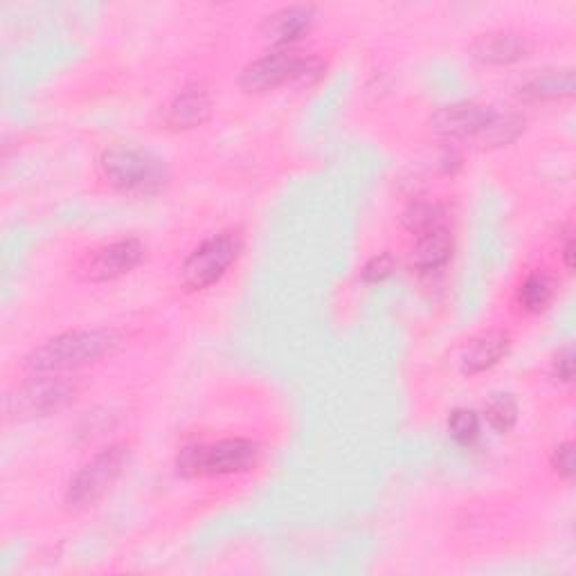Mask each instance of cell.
Returning <instances> with one entry per match:
<instances>
[{"label": "cell", "instance_id": "obj_23", "mask_svg": "<svg viewBox=\"0 0 576 576\" xmlns=\"http://www.w3.org/2000/svg\"><path fill=\"white\" fill-rule=\"evenodd\" d=\"M561 254H563V261H565V269L572 271V267H574V237L572 235L565 239Z\"/></svg>", "mask_w": 576, "mask_h": 576}, {"label": "cell", "instance_id": "obj_7", "mask_svg": "<svg viewBox=\"0 0 576 576\" xmlns=\"http://www.w3.org/2000/svg\"><path fill=\"white\" fill-rule=\"evenodd\" d=\"M316 70H318L316 59H308L293 47H284L252 62L241 75V86L248 93H267L289 81L302 79L308 73H316Z\"/></svg>", "mask_w": 576, "mask_h": 576}, {"label": "cell", "instance_id": "obj_19", "mask_svg": "<svg viewBox=\"0 0 576 576\" xmlns=\"http://www.w3.org/2000/svg\"><path fill=\"white\" fill-rule=\"evenodd\" d=\"M439 219H442V213L435 203H414L403 217L405 228L414 235H424V232L439 228L442 226Z\"/></svg>", "mask_w": 576, "mask_h": 576}, {"label": "cell", "instance_id": "obj_14", "mask_svg": "<svg viewBox=\"0 0 576 576\" xmlns=\"http://www.w3.org/2000/svg\"><path fill=\"white\" fill-rule=\"evenodd\" d=\"M509 351V338L502 332H489L470 345L461 358V372L468 377L482 374L498 365Z\"/></svg>", "mask_w": 576, "mask_h": 576}, {"label": "cell", "instance_id": "obj_5", "mask_svg": "<svg viewBox=\"0 0 576 576\" xmlns=\"http://www.w3.org/2000/svg\"><path fill=\"white\" fill-rule=\"evenodd\" d=\"M127 461H129L127 444H113L109 448H104L84 468H79L77 476L70 480L68 496H66L68 504L75 509L95 504L118 482Z\"/></svg>", "mask_w": 576, "mask_h": 576}, {"label": "cell", "instance_id": "obj_16", "mask_svg": "<svg viewBox=\"0 0 576 576\" xmlns=\"http://www.w3.org/2000/svg\"><path fill=\"white\" fill-rule=\"evenodd\" d=\"M554 297V282L545 273H532L518 289V304L528 313H541Z\"/></svg>", "mask_w": 576, "mask_h": 576}, {"label": "cell", "instance_id": "obj_6", "mask_svg": "<svg viewBox=\"0 0 576 576\" xmlns=\"http://www.w3.org/2000/svg\"><path fill=\"white\" fill-rule=\"evenodd\" d=\"M75 385L57 374H34L8 396V414L17 419L57 414L75 401Z\"/></svg>", "mask_w": 576, "mask_h": 576}, {"label": "cell", "instance_id": "obj_22", "mask_svg": "<svg viewBox=\"0 0 576 576\" xmlns=\"http://www.w3.org/2000/svg\"><path fill=\"white\" fill-rule=\"evenodd\" d=\"M554 374L558 377V381L572 383V379H574V354H572V349H565V351L558 354V358L554 360Z\"/></svg>", "mask_w": 576, "mask_h": 576}, {"label": "cell", "instance_id": "obj_18", "mask_svg": "<svg viewBox=\"0 0 576 576\" xmlns=\"http://www.w3.org/2000/svg\"><path fill=\"white\" fill-rule=\"evenodd\" d=\"M448 433L459 446H470L480 435V419L474 410L459 407L448 419Z\"/></svg>", "mask_w": 576, "mask_h": 576}, {"label": "cell", "instance_id": "obj_8", "mask_svg": "<svg viewBox=\"0 0 576 576\" xmlns=\"http://www.w3.org/2000/svg\"><path fill=\"white\" fill-rule=\"evenodd\" d=\"M496 118V111L491 107H482L476 101H459L444 107L433 118V129L442 138L461 140V138H476L485 135Z\"/></svg>", "mask_w": 576, "mask_h": 576}, {"label": "cell", "instance_id": "obj_10", "mask_svg": "<svg viewBox=\"0 0 576 576\" xmlns=\"http://www.w3.org/2000/svg\"><path fill=\"white\" fill-rule=\"evenodd\" d=\"M528 50H530L528 39L515 32H489L470 45L474 57L489 66L515 64L522 57H528Z\"/></svg>", "mask_w": 576, "mask_h": 576}, {"label": "cell", "instance_id": "obj_1", "mask_svg": "<svg viewBox=\"0 0 576 576\" xmlns=\"http://www.w3.org/2000/svg\"><path fill=\"white\" fill-rule=\"evenodd\" d=\"M113 332H70L47 340L25 358V368L34 374H62L86 368L118 347Z\"/></svg>", "mask_w": 576, "mask_h": 576}, {"label": "cell", "instance_id": "obj_15", "mask_svg": "<svg viewBox=\"0 0 576 576\" xmlns=\"http://www.w3.org/2000/svg\"><path fill=\"white\" fill-rule=\"evenodd\" d=\"M574 90V73L561 70V73H545L534 79H530L525 86L520 88V97L539 101V99H558L569 97Z\"/></svg>", "mask_w": 576, "mask_h": 576}, {"label": "cell", "instance_id": "obj_21", "mask_svg": "<svg viewBox=\"0 0 576 576\" xmlns=\"http://www.w3.org/2000/svg\"><path fill=\"white\" fill-rule=\"evenodd\" d=\"M552 466L561 478L572 480V476H574V446H572V442H565L554 450Z\"/></svg>", "mask_w": 576, "mask_h": 576}, {"label": "cell", "instance_id": "obj_17", "mask_svg": "<svg viewBox=\"0 0 576 576\" xmlns=\"http://www.w3.org/2000/svg\"><path fill=\"white\" fill-rule=\"evenodd\" d=\"M485 414H487V422L493 431L509 433L518 422V403L511 394H496L489 401Z\"/></svg>", "mask_w": 576, "mask_h": 576}, {"label": "cell", "instance_id": "obj_11", "mask_svg": "<svg viewBox=\"0 0 576 576\" xmlns=\"http://www.w3.org/2000/svg\"><path fill=\"white\" fill-rule=\"evenodd\" d=\"M450 257H453V237L444 226H439L431 232L419 235L410 261L416 273L433 275L446 269Z\"/></svg>", "mask_w": 576, "mask_h": 576}, {"label": "cell", "instance_id": "obj_13", "mask_svg": "<svg viewBox=\"0 0 576 576\" xmlns=\"http://www.w3.org/2000/svg\"><path fill=\"white\" fill-rule=\"evenodd\" d=\"M313 23V12L308 8H284L271 14L264 23V36L278 47H291L297 39H302Z\"/></svg>", "mask_w": 576, "mask_h": 576}, {"label": "cell", "instance_id": "obj_12", "mask_svg": "<svg viewBox=\"0 0 576 576\" xmlns=\"http://www.w3.org/2000/svg\"><path fill=\"white\" fill-rule=\"evenodd\" d=\"M209 113H213V101H209L207 93L192 86L181 90L172 99V104L167 107L165 122L176 131H187L200 127L209 118Z\"/></svg>", "mask_w": 576, "mask_h": 576}, {"label": "cell", "instance_id": "obj_3", "mask_svg": "<svg viewBox=\"0 0 576 576\" xmlns=\"http://www.w3.org/2000/svg\"><path fill=\"white\" fill-rule=\"evenodd\" d=\"M101 174L113 187L129 194H153L165 183V165L138 146H113L101 153Z\"/></svg>", "mask_w": 576, "mask_h": 576}, {"label": "cell", "instance_id": "obj_9", "mask_svg": "<svg viewBox=\"0 0 576 576\" xmlns=\"http://www.w3.org/2000/svg\"><path fill=\"white\" fill-rule=\"evenodd\" d=\"M144 259V246L138 239L113 241L97 250L88 261V278L95 282H111L131 273Z\"/></svg>", "mask_w": 576, "mask_h": 576}, {"label": "cell", "instance_id": "obj_20", "mask_svg": "<svg viewBox=\"0 0 576 576\" xmlns=\"http://www.w3.org/2000/svg\"><path fill=\"white\" fill-rule=\"evenodd\" d=\"M392 271H394V257L390 252H383V254L372 257L368 264H365L362 280L370 284H379V282L388 280L392 275Z\"/></svg>", "mask_w": 576, "mask_h": 576}, {"label": "cell", "instance_id": "obj_2", "mask_svg": "<svg viewBox=\"0 0 576 576\" xmlns=\"http://www.w3.org/2000/svg\"><path fill=\"white\" fill-rule=\"evenodd\" d=\"M257 444L243 437H228L207 444H192L178 455V470L187 478H226L248 470L257 461Z\"/></svg>", "mask_w": 576, "mask_h": 576}, {"label": "cell", "instance_id": "obj_4", "mask_svg": "<svg viewBox=\"0 0 576 576\" xmlns=\"http://www.w3.org/2000/svg\"><path fill=\"white\" fill-rule=\"evenodd\" d=\"M241 252V237L232 230L203 241L181 269V282L189 291H203L217 284Z\"/></svg>", "mask_w": 576, "mask_h": 576}]
</instances>
